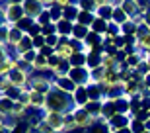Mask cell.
Wrapping results in <instances>:
<instances>
[{"label":"cell","instance_id":"8fae6325","mask_svg":"<svg viewBox=\"0 0 150 133\" xmlns=\"http://www.w3.org/2000/svg\"><path fill=\"white\" fill-rule=\"evenodd\" d=\"M86 133H111V129H109V123H107L105 117H100V119H96V122L86 129Z\"/></svg>","mask_w":150,"mask_h":133},{"label":"cell","instance_id":"74e56055","mask_svg":"<svg viewBox=\"0 0 150 133\" xmlns=\"http://www.w3.org/2000/svg\"><path fill=\"white\" fill-rule=\"evenodd\" d=\"M115 133H133V129H131V127H125V129H119V131H115Z\"/></svg>","mask_w":150,"mask_h":133},{"label":"cell","instance_id":"8d00e7d4","mask_svg":"<svg viewBox=\"0 0 150 133\" xmlns=\"http://www.w3.org/2000/svg\"><path fill=\"white\" fill-rule=\"evenodd\" d=\"M144 84H146V88L150 90V72H148V74L144 77Z\"/></svg>","mask_w":150,"mask_h":133},{"label":"cell","instance_id":"6da1fadb","mask_svg":"<svg viewBox=\"0 0 150 133\" xmlns=\"http://www.w3.org/2000/svg\"><path fill=\"white\" fill-rule=\"evenodd\" d=\"M76 106H74L72 94H67L62 92L61 88L53 86L51 92L47 94V102H45V112H59V114H68L72 112Z\"/></svg>","mask_w":150,"mask_h":133},{"label":"cell","instance_id":"f35d334b","mask_svg":"<svg viewBox=\"0 0 150 133\" xmlns=\"http://www.w3.org/2000/svg\"><path fill=\"white\" fill-rule=\"evenodd\" d=\"M144 133H150V131H144Z\"/></svg>","mask_w":150,"mask_h":133},{"label":"cell","instance_id":"836d02e7","mask_svg":"<svg viewBox=\"0 0 150 133\" xmlns=\"http://www.w3.org/2000/svg\"><path fill=\"white\" fill-rule=\"evenodd\" d=\"M25 0H2V4H6V6H12V4H23Z\"/></svg>","mask_w":150,"mask_h":133},{"label":"cell","instance_id":"4316f807","mask_svg":"<svg viewBox=\"0 0 150 133\" xmlns=\"http://www.w3.org/2000/svg\"><path fill=\"white\" fill-rule=\"evenodd\" d=\"M33 24H35L33 18H28V16H25L23 20H20V22L16 24V28H18V29H22L23 33H28L29 29H31V26H33Z\"/></svg>","mask_w":150,"mask_h":133},{"label":"cell","instance_id":"3957f363","mask_svg":"<svg viewBox=\"0 0 150 133\" xmlns=\"http://www.w3.org/2000/svg\"><path fill=\"white\" fill-rule=\"evenodd\" d=\"M68 77L72 78L78 86H88V84L92 82V78H90V69H88V66H74V69H70Z\"/></svg>","mask_w":150,"mask_h":133},{"label":"cell","instance_id":"d6a6232c","mask_svg":"<svg viewBox=\"0 0 150 133\" xmlns=\"http://www.w3.org/2000/svg\"><path fill=\"white\" fill-rule=\"evenodd\" d=\"M39 53H41V55H45V57H47V59H49V57H53V55H55L57 51L53 49V47H49V45H45V47H43V49H41V51H39Z\"/></svg>","mask_w":150,"mask_h":133},{"label":"cell","instance_id":"d4e9b609","mask_svg":"<svg viewBox=\"0 0 150 133\" xmlns=\"http://www.w3.org/2000/svg\"><path fill=\"white\" fill-rule=\"evenodd\" d=\"M90 31L92 29L86 28V26H80V24H74V31H72V37L74 39H80V41H84V39L90 35Z\"/></svg>","mask_w":150,"mask_h":133},{"label":"cell","instance_id":"d590c367","mask_svg":"<svg viewBox=\"0 0 150 133\" xmlns=\"http://www.w3.org/2000/svg\"><path fill=\"white\" fill-rule=\"evenodd\" d=\"M98 6H107V4H113V0H96Z\"/></svg>","mask_w":150,"mask_h":133},{"label":"cell","instance_id":"8992f818","mask_svg":"<svg viewBox=\"0 0 150 133\" xmlns=\"http://www.w3.org/2000/svg\"><path fill=\"white\" fill-rule=\"evenodd\" d=\"M72 114H74V119H76V123H78V129H88L90 125L96 122L94 117L90 116V112L86 110V108H74Z\"/></svg>","mask_w":150,"mask_h":133},{"label":"cell","instance_id":"cb8c5ba5","mask_svg":"<svg viewBox=\"0 0 150 133\" xmlns=\"http://www.w3.org/2000/svg\"><path fill=\"white\" fill-rule=\"evenodd\" d=\"M76 4L82 12H94V14L98 12V8H100L96 0H76Z\"/></svg>","mask_w":150,"mask_h":133},{"label":"cell","instance_id":"e575fe53","mask_svg":"<svg viewBox=\"0 0 150 133\" xmlns=\"http://www.w3.org/2000/svg\"><path fill=\"white\" fill-rule=\"evenodd\" d=\"M142 20H144V24H146V26L150 28V8L144 12V14H142Z\"/></svg>","mask_w":150,"mask_h":133},{"label":"cell","instance_id":"2e32d148","mask_svg":"<svg viewBox=\"0 0 150 133\" xmlns=\"http://www.w3.org/2000/svg\"><path fill=\"white\" fill-rule=\"evenodd\" d=\"M31 123H29V119H20V122H16L14 125L10 127V133H31Z\"/></svg>","mask_w":150,"mask_h":133},{"label":"cell","instance_id":"4fadbf2b","mask_svg":"<svg viewBox=\"0 0 150 133\" xmlns=\"http://www.w3.org/2000/svg\"><path fill=\"white\" fill-rule=\"evenodd\" d=\"M57 31L61 37H72V31H74V24L68 22V20H61L57 24Z\"/></svg>","mask_w":150,"mask_h":133},{"label":"cell","instance_id":"ac0fdd59","mask_svg":"<svg viewBox=\"0 0 150 133\" xmlns=\"http://www.w3.org/2000/svg\"><path fill=\"white\" fill-rule=\"evenodd\" d=\"M113 10H115V6H113V4L100 6L98 12H96V16L101 18V20H105V22H111V20H113Z\"/></svg>","mask_w":150,"mask_h":133},{"label":"cell","instance_id":"ffe728a7","mask_svg":"<svg viewBox=\"0 0 150 133\" xmlns=\"http://www.w3.org/2000/svg\"><path fill=\"white\" fill-rule=\"evenodd\" d=\"M115 114H117L115 100H105V102H103V108H101V117L109 119V117H113Z\"/></svg>","mask_w":150,"mask_h":133},{"label":"cell","instance_id":"44dd1931","mask_svg":"<svg viewBox=\"0 0 150 133\" xmlns=\"http://www.w3.org/2000/svg\"><path fill=\"white\" fill-rule=\"evenodd\" d=\"M92 31L94 33H100V35H105L107 29H109V22H105V20H101V18H96V22L92 24Z\"/></svg>","mask_w":150,"mask_h":133},{"label":"cell","instance_id":"603a6c76","mask_svg":"<svg viewBox=\"0 0 150 133\" xmlns=\"http://www.w3.org/2000/svg\"><path fill=\"white\" fill-rule=\"evenodd\" d=\"M137 31H139V24L133 22V20H129V22H125L121 26V35L131 37V35H137Z\"/></svg>","mask_w":150,"mask_h":133},{"label":"cell","instance_id":"4dcf8cb0","mask_svg":"<svg viewBox=\"0 0 150 133\" xmlns=\"http://www.w3.org/2000/svg\"><path fill=\"white\" fill-rule=\"evenodd\" d=\"M61 61H62V59H61L59 55H57V53H55L53 57H49V71L53 72V71L57 69V66H59V63H61Z\"/></svg>","mask_w":150,"mask_h":133},{"label":"cell","instance_id":"484cf974","mask_svg":"<svg viewBox=\"0 0 150 133\" xmlns=\"http://www.w3.org/2000/svg\"><path fill=\"white\" fill-rule=\"evenodd\" d=\"M68 63H70V66H86V63H88V55L86 53H74L70 59H68Z\"/></svg>","mask_w":150,"mask_h":133},{"label":"cell","instance_id":"52a82bcc","mask_svg":"<svg viewBox=\"0 0 150 133\" xmlns=\"http://www.w3.org/2000/svg\"><path fill=\"white\" fill-rule=\"evenodd\" d=\"M51 78H53V84H55L57 88H61L62 92H67V94H74L76 88H78V84L74 82L68 74L67 77H51Z\"/></svg>","mask_w":150,"mask_h":133},{"label":"cell","instance_id":"e0dca14e","mask_svg":"<svg viewBox=\"0 0 150 133\" xmlns=\"http://www.w3.org/2000/svg\"><path fill=\"white\" fill-rule=\"evenodd\" d=\"M96 18H98V16H96L94 12H82V10H80L76 24H80V26H86V28H92V24L96 22Z\"/></svg>","mask_w":150,"mask_h":133},{"label":"cell","instance_id":"7402d4cb","mask_svg":"<svg viewBox=\"0 0 150 133\" xmlns=\"http://www.w3.org/2000/svg\"><path fill=\"white\" fill-rule=\"evenodd\" d=\"M131 18H129V14L125 10H123L121 6H115V10H113V20L111 22H115V24H119V26H123L125 22H129Z\"/></svg>","mask_w":150,"mask_h":133},{"label":"cell","instance_id":"f1b7e54d","mask_svg":"<svg viewBox=\"0 0 150 133\" xmlns=\"http://www.w3.org/2000/svg\"><path fill=\"white\" fill-rule=\"evenodd\" d=\"M129 127L133 129V133H144V131H146L144 122H140V119H134V117H133V122H131V125H129Z\"/></svg>","mask_w":150,"mask_h":133},{"label":"cell","instance_id":"5b68a950","mask_svg":"<svg viewBox=\"0 0 150 133\" xmlns=\"http://www.w3.org/2000/svg\"><path fill=\"white\" fill-rule=\"evenodd\" d=\"M131 122H133V116H131V114H115L113 117H109V119H107L111 133L119 131V129L129 127V125H131Z\"/></svg>","mask_w":150,"mask_h":133},{"label":"cell","instance_id":"ba28073f","mask_svg":"<svg viewBox=\"0 0 150 133\" xmlns=\"http://www.w3.org/2000/svg\"><path fill=\"white\" fill-rule=\"evenodd\" d=\"M64 116H67V114H59V112H45V122L49 123L55 131H64Z\"/></svg>","mask_w":150,"mask_h":133},{"label":"cell","instance_id":"d6986e66","mask_svg":"<svg viewBox=\"0 0 150 133\" xmlns=\"http://www.w3.org/2000/svg\"><path fill=\"white\" fill-rule=\"evenodd\" d=\"M84 108L90 112V116L94 117V119H100V117H101V108H103V102H92V100H90Z\"/></svg>","mask_w":150,"mask_h":133},{"label":"cell","instance_id":"30bf717a","mask_svg":"<svg viewBox=\"0 0 150 133\" xmlns=\"http://www.w3.org/2000/svg\"><path fill=\"white\" fill-rule=\"evenodd\" d=\"M72 100H74V106H76V108H84V106L90 102L88 86H78L76 92L72 94Z\"/></svg>","mask_w":150,"mask_h":133},{"label":"cell","instance_id":"277c9868","mask_svg":"<svg viewBox=\"0 0 150 133\" xmlns=\"http://www.w3.org/2000/svg\"><path fill=\"white\" fill-rule=\"evenodd\" d=\"M8 80H10V84H14V86H18V88H25V84L29 82V72L22 71V69H12L8 74H4Z\"/></svg>","mask_w":150,"mask_h":133},{"label":"cell","instance_id":"7a4b0ae2","mask_svg":"<svg viewBox=\"0 0 150 133\" xmlns=\"http://www.w3.org/2000/svg\"><path fill=\"white\" fill-rule=\"evenodd\" d=\"M25 18V10H23V4H12L6 6L2 4V24H8V26H16L20 20Z\"/></svg>","mask_w":150,"mask_h":133},{"label":"cell","instance_id":"1f68e13d","mask_svg":"<svg viewBox=\"0 0 150 133\" xmlns=\"http://www.w3.org/2000/svg\"><path fill=\"white\" fill-rule=\"evenodd\" d=\"M55 33H59V31H57V24H49V26H45V28H43V35H45V37L55 35Z\"/></svg>","mask_w":150,"mask_h":133},{"label":"cell","instance_id":"7c38bea8","mask_svg":"<svg viewBox=\"0 0 150 133\" xmlns=\"http://www.w3.org/2000/svg\"><path fill=\"white\" fill-rule=\"evenodd\" d=\"M16 51H18V55H20V57L25 55L28 51H33V37H29L28 33H25V35H23V39L16 45Z\"/></svg>","mask_w":150,"mask_h":133},{"label":"cell","instance_id":"5bb4252c","mask_svg":"<svg viewBox=\"0 0 150 133\" xmlns=\"http://www.w3.org/2000/svg\"><path fill=\"white\" fill-rule=\"evenodd\" d=\"M78 14H80L78 4H70V6H67V8H62V20H68V22H72V24H76Z\"/></svg>","mask_w":150,"mask_h":133},{"label":"cell","instance_id":"83f0119b","mask_svg":"<svg viewBox=\"0 0 150 133\" xmlns=\"http://www.w3.org/2000/svg\"><path fill=\"white\" fill-rule=\"evenodd\" d=\"M35 22L37 24H41V26H49V24H53V20H51V12H49V8H45L43 12H41V16L37 18V20H35Z\"/></svg>","mask_w":150,"mask_h":133},{"label":"cell","instance_id":"f546056e","mask_svg":"<svg viewBox=\"0 0 150 133\" xmlns=\"http://www.w3.org/2000/svg\"><path fill=\"white\" fill-rule=\"evenodd\" d=\"M35 131H37V133H53L55 129H53V127L49 125V123H47V122L43 119V122H41V123L37 125V129H35Z\"/></svg>","mask_w":150,"mask_h":133},{"label":"cell","instance_id":"9c48e42d","mask_svg":"<svg viewBox=\"0 0 150 133\" xmlns=\"http://www.w3.org/2000/svg\"><path fill=\"white\" fill-rule=\"evenodd\" d=\"M23 10H25V16L37 20L41 16V12L45 10V6L41 4V0H25L23 2Z\"/></svg>","mask_w":150,"mask_h":133},{"label":"cell","instance_id":"9a60e30c","mask_svg":"<svg viewBox=\"0 0 150 133\" xmlns=\"http://www.w3.org/2000/svg\"><path fill=\"white\" fill-rule=\"evenodd\" d=\"M23 35H25V33H23L22 29H18L16 26H10V29H8V41H6V43H10V45L16 47V45L23 39Z\"/></svg>","mask_w":150,"mask_h":133}]
</instances>
